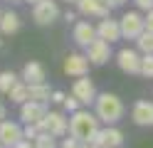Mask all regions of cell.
Here are the masks:
<instances>
[{
    "label": "cell",
    "mask_w": 153,
    "mask_h": 148,
    "mask_svg": "<svg viewBox=\"0 0 153 148\" xmlns=\"http://www.w3.org/2000/svg\"><path fill=\"white\" fill-rule=\"evenodd\" d=\"M99 116L97 114H89L84 111V109H79V111H74L69 116V133L74 138H79L82 143H91L94 138H97V133L101 131L99 128Z\"/></svg>",
    "instance_id": "obj_1"
},
{
    "label": "cell",
    "mask_w": 153,
    "mask_h": 148,
    "mask_svg": "<svg viewBox=\"0 0 153 148\" xmlns=\"http://www.w3.org/2000/svg\"><path fill=\"white\" fill-rule=\"evenodd\" d=\"M123 111H126V109H123V101L111 91H101L97 96V101H94V114H97L99 121L106 123V126L119 123L123 118Z\"/></svg>",
    "instance_id": "obj_2"
},
{
    "label": "cell",
    "mask_w": 153,
    "mask_h": 148,
    "mask_svg": "<svg viewBox=\"0 0 153 148\" xmlns=\"http://www.w3.org/2000/svg\"><path fill=\"white\" fill-rule=\"evenodd\" d=\"M37 126H40V131L52 133L54 138H62V136L69 133V118H67L62 111H50Z\"/></svg>",
    "instance_id": "obj_3"
},
{
    "label": "cell",
    "mask_w": 153,
    "mask_h": 148,
    "mask_svg": "<svg viewBox=\"0 0 153 148\" xmlns=\"http://www.w3.org/2000/svg\"><path fill=\"white\" fill-rule=\"evenodd\" d=\"M119 22H121V35L126 39H138L141 32H146V17H141V13H136V10L123 13Z\"/></svg>",
    "instance_id": "obj_4"
},
{
    "label": "cell",
    "mask_w": 153,
    "mask_h": 148,
    "mask_svg": "<svg viewBox=\"0 0 153 148\" xmlns=\"http://www.w3.org/2000/svg\"><path fill=\"white\" fill-rule=\"evenodd\" d=\"M89 57L87 54H79V52H72V54H67L64 57V62H62V72L67 77H84V74H89Z\"/></svg>",
    "instance_id": "obj_5"
},
{
    "label": "cell",
    "mask_w": 153,
    "mask_h": 148,
    "mask_svg": "<svg viewBox=\"0 0 153 148\" xmlns=\"http://www.w3.org/2000/svg\"><path fill=\"white\" fill-rule=\"evenodd\" d=\"M72 94L82 101V106H89L97 101V86H94V82L89 79V74H84V77H76L74 79V84H72Z\"/></svg>",
    "instance_id": "obj_6"
},
{
    "label": "cell",
    "mask_w": 153,
    "mask_h": 148,
    "mask_svg": "<svg viewBox=\"0 0 153 148\" xmlns=\"http://www.w3.org/2000/svg\"><path fill=\"white\" fill-rule=\"evenodd\" d=\"M62 13H59V7H57V3L54 0H40L37 5H32V20L37 25H52L57 17H59Z\"/></svg>",
    "instance_id": "obj_7"
},
{
    "label": "cell",
    "mask_w": 153,
    "mask_h": 148,
    "mask_svg": "<svg viewBox=\"0 0 153 148\" xmlns=\"http://www.w3.org/2000/svg\"><path fill=\"white\" fill-rule=\"evenodd\" d=\"M141 54L131 47H121L116 52V64L123 74H141Z\"/></svg>",
    "instance_id": "obj_8"
},
{
    "label": "cell",
    "mask_w": 153,
    "mask_h": 148,
    "mask_svg": "<svg viewBox=\"0 0 153 148\" xmlns=\"http://www.w3.org/2000/svg\"><path fill=\"white\" fill-rule=\"evenodd\" d=\"M84 49H87L84 54L89 57V62L97 64V67L106 64L109 59H111V42H106V39H101V37H97L89 47H84Z\"/></svg>",
    "instance_id": "obj_9"
},
{
    "label": "cell",
    "mask_w": 153,
    "mask_h": 148,
    "mask_svg": "<svg viewBox=\"0 0 153 148\" xmlns=\"http://www.w3.org/2000/svg\"><path fill=\"white\" fill-rule=\"evenodd\" d=\"M97 37H99L97 25L87 22V20H76V22H74V27H72V39H74L79 47H89Z\"/></svg>",
    "instance_id": "obj_10"
},
{
    "label": "cell",
    "mask_w": 153,
    "mask_h": 148,
    "mask_svg": "<svg viewBox=\"0 0 153 148\" xmlns=\"http://www.w3.org/2000/svg\"><path fill=\"white\" fill-rule=\"evenodd\" d=\"M76 10H79V15L84 17H109L111 15V5L106 3V0H79L76 3Z\"/></svg>",
    "instance_id": "obj_11"
},
{
    "label": "cell",
    "mask_w": 153,
    "mask_h": 148,
    "mask_svg": "<svg viewBox=\"0 0 153 148\" xmlns=\"http://www.w3.org/2000/svg\"><path fill=\"white\" fill-rule=\"evenodd\" d=\"M50 114L47 111V104L45 101H25V104H20V121L22 123H40L42 118Z\"/></svg>",
    "instance_id": "obj_12"
},
{
    "label": "cell",
    "mask_w": 153,
    "mask_h": 148,
    "mask_svg": "<svg viewBox=\"0 0 153 148\" xmlns=\"http://www.w3.org/2000/svg\"><path fill=\"white\" fill-rule=\"evenodd\" d=\"M25 138V128L15 121H0V143L5 148H13Z\"/></svg>",
    "instance_id": "obj_13"
},
{
    "label": "cell",
    "mask_w": 153,
    "mask_h": 148,
    "mask_svg": "<svg viewBox=\"0 0 153 148\" xmlns=\"http://www.w3.org/2000/svg\"><path fill=\"white\" fill-rule=\"evenodd\" d=\"M131 121L136 126H153V101L138 99L131 106Z\"/></svg>",
    "instance_id": "obj_14"
},
{
    "label": "cell",
    "mask_w": 153,
    "mask_h": 148,
    "mask_svg": "<svg viewBox=\"0 0 153 148\" xmlns=\"http://www.w3.org/2000/svg\"><path fill=\"white\" fill-rule=\"evenodd\" d=\"M91 143H97L101 148H119L123 143V133L116 126H106V128H101V131L97 133V138H94Z\"/></svg>",
    "instance_id": "obj_15"
},
{
    "label": "cell",
    "mask_w": 153,
    "mask_h": 148,
    "mask_svg": "<svg viewBox=\"0 0 153 148\" xmlns=\"http://www.w3.org/2000/svg\"><path fill=\"white\" fill-rule=\"evenodd\" d=\"M22 82L27 84H45V79H47V69L42 62H35V59H30L25 67H22V74H20Z\"/></svg>",
    "instance_id": "obj_16"
},
{
    "label": "cell",
    "mask_w": 153,
    "mask_h": 148,
    "mask_svg": "<svg viewBox=\"0 0 153 148\" xmlns=\"http://www.w3.org/2000/svg\"><path fill=\"white\" fill-rule=\"evenodd\" d=\"M97 32L101 39H106V42H116V39H121V22L119 20H111V17H101L99 25H97Z\"/></svg>",
    "instance_id": "obj_17"
},
{
    "label": "cell",
    "mask_w": 153,
    "mask_h": 148,
    "mask_svg": "<svg viewBox=\"0 0 153 148\" xmlns=\"http://www.w3.org/2000/svg\"><path fill=\"white\" fill-rule=\"evenodd\" d=\"M20 15L15 13V10H5L3 17H0V32L3 35H15L17 30H20Z\"/></svg>",
    "instance_id": "obj_18"
},
{
    "label": "cell",
    "mask_w": 153,
    "mask_h": 148,
    "mask_svg": "<svg viewBox=\"0 0 153 148\" xmlns=\"http://www.w3.org/2000/svg\"><path fill=\"white\" fill-rule=\"evenodd\" d=\"M7 96H10L13 104H25V101H30V84L20 79V82L10 89V94H7Z\"/></svg>",
    "instance_id": "obj_19"
},
{
    "label": "cell",
    "mask_w": 153,
    "mask_h": 148,
    "mask_svg": "<svg viewBox=\"0 0 153 148\" xmlns=\"http://www.w3.org/2000/svg\"><path fill=\"white\" fill-rule=\"evenodd\" d=\"M30 99L32 101H52V91L47 84H30Z\"/></svg>",
    "instance_id": "obj_20"
},
{
    "label": "cell",
    "mask_w": 153,
    "mask_h": 148,
    "mask_svg": "<svg viewBox=\"0 0 153 148\" xmlns=\"http://www.w3.org/2000/svg\"><path fill=\"white\" fill-rule=\"evenodd\" d=\"M20 82L15 72H0V94H10V89Z\"/></svg>",
    "instance_id": "obj_21"
},
{
    "label": "cell",
    "mask_w": 153,
    "mask_h": 148,
    "mask_svg": "<svg viewBox=\"0 0 153 148\" xmlns=\"http://www.w3.org/2000/svg\"><path fill=\"white\" fill-rule=\"evenodd\" d=\"M136 47L141 49L143 54H153V32H141V37L136 39Z\"/></svg>",
    "instance_id": "obj_22"
},
{
    "label": "cell",
    "mask_w": 153,
    "mask_h": 148,
    "mask_svg": "<svg viewBox=\"0 0 153 148\" xmlns=\"http://www.w3.org/2000/svg\"><path fill=\"white\" fill-rule=\"evenodd\" d=\"M35 148H59V143H57V138L52 136V133H40L35 138Z\"/></svg>",
    "instance_id": "obj_23"
},
{
    "label": "cell",
    "mask_w": 153,
    "mask_h": 148,
    "mask_svg": "<svg viewBox=\"0 0 153 148\" xmlns=\"http://www.w3.org/2000/svg\"><path fill=\"white\" fill-rule=\"evenodd\" d=\"M141 74L146 79H153V54H143V59H141Z\"/></svg>",
    "instance_id": "obj_24"
},
{
    "label": "cell",
    "mask_w": 153,
    "mask_h": 148,
    "mask_svg": "<svg viewBox=\"0 0 153 148\" xmlns=\"http://www.w3.org/2000/svg\"><path fill=\"white\" fill-rule=\"evenodd\" d=\"M62 106H64V109H67V111H69V114H74V111H79L82 101H79V99H76L74 94H69V96L64 99V104H62Z\"/></svg>",
    "instance_id": "obj_25"
},
{
    "label": "cell",
    "mask_w": 153,
    "mask_h": 148,
    "mask_svg": "<svg viewBox=\"0 0 153 148\" xmlns=\"http://www.w3.org/2000/svg\"><path fill=\"white\" fill-rule=\"evenodd\" d=\"M59 148H84V143L79 141V138H74V136L69 133L67 138H62V143H59Z\"/></svg>",
    "instance_id": "obj_26"
},
{
    "label": "cell",
    "mask_w": 153,
    "mask_h": 148,
    "mask_svg": "<svg viewBox=\"0 0 153 148\" xmlns=\"http://www.w3.org/2000/svg\"><path fill=\"white\" fill-rule=\"evenodd\" d=\"M136 3L138 10H143V13H148V10H153V0H133Z\"/></svg>",
    "instance_id": "obj_27"
},
{
    "label": "cell",
    "mask_w": 153,
    "mask_h": 148,
    "mask_svg": "<svg viewBox=\"0 0 153 148\" xmlns=\"http://www.w3.org/2000/svg\"><path fill=\"white\" fill-rule=\"evenodd\" d=\"M64 99H67L64 91H59V89H57V91H52V104H64Z\"/></svg>",
    "instance_id": "obj_28"
},
{
    "label": "cell",
    "mask_w": 153,
    "mask_h": 148,
    "mask_svg": "<svg viewBox=\"0 0 153 148\" xmlns=\"http://www.w3.org/2000/svg\"><path fill=\"white\" fill-rule=\"evenodd\" d=\"M13 148H35V141H30V138H22V141L15 143Z\"/></svg>",
    "instance_id": "obj_29"
},
{
    "label": "cell",
    "mask_w": 153,
    "mask_h": 148,
    "mask_svg": "<svg viewBox=\"0 0 153 148\" xmlns=\"http://www.w3.org/2000/svg\"><path fill=\"white\" fill-rule=\"evenodd\" d=\"M146 30H148V32H153V10H148V13H146Z\"/></svg>",
    "instance_id": "obj_30"
},
{
    "label": "cell",
    "mask_w": 153,
    "mask_h": 148,
    "mask_svg": "<svg viewBox=\"0 0 153 148\" xmlns=\"http://www.w3.org/2000/svg\"><path fill=\"white\" fill-rule=\"evenodd\" d=\"M64 20H67V22H76V15H74V13H69V10H67V13H64Z\"/></svg>",
    "instance_id": "obj_31"
},
{
    "label": "cell",
    "mask_w": 153,
    "mask_h": 148,
    "mask_svg": "<svg viewBox=\"0 0 153 148\" xmlns=\"http://www.w3.org/2000/svg\"><path fill=\"white\" fill-rule=\"evenodd\" d=\"M106 3H109L111 7H121L123 3H126V0H106Z\"/></svg>",
    "instance_id": "obj_32"
},
{
    "label": "cell",
    "mask_w": 153,
    "mask_h": 148,
    "mask_svg": "<svg viewBox=\"0 0 153 148\" xmlns=\"http://www.w3.org/2000/svg\"><path fill=\"white\" fill-rule=\"evenodd\" d=\"M84 148H101V146H97V143H84Z\"/></svg>",
    "instance_id": "obj_33"
},
{
    "label": "cell",
    "mask_w": 153,
    "mask_h": 148,
    "mask_svg": "<svg viewBox=\"0 0 153 148\" xmlns=\"http://www.w3.org/2000/svg\"><path fill=\"white\" fill-rule=\"evenodd\" d=\"M22 3H30V5H37V3H40V0H22Z\"/></svg>",
    "instance_id": "obj_34"
},
{
    "label": "cell",
    "mask_w": 153,
    "mask_h": 148,
    "mask_svg": "<svg viewBox=\"0 0 153 148\" xmlns=\"http://www.w3.org/2000/svg\"><path fill=\"white\" fill-rule=\"evenodd\" d=\"M67 3H72V5H76V3H79V0H67Z\"/></svg>",
    "instance_id": "obj_35"
},
{
    "label": "cell",
    "mask_w": 153,
    "mask_h": 148,
    "mask_svg": "<svg viewBox=\"0 0 153 148\" xmlns=\"http://www.w3.org/2000/svg\"><path fill=\"white\" fill-rule=\"evenodd\" d=\"M7 3H22V0H7Z\"/></svg>",
    "instance_id": "obj_36"
},
{
    "label": "cell",
    "mask_w": 153,
    "mask_h": 148,
    "mask_svg": "<svg viewBox=\"0 0 153 148\" xmlns=\"http://www.w3.org/2000/svg\"><path fill=\"white\" fill-rule=\"evenodd\" d=\"M3 45H5V42H3V37H0V49H3Z\"/></svg>",
    "instance_id": "obj_37"
},
{
    "label": "cell",
    "mask_w": 153,
    "mask_h": 148,
    "mask_svg": "<svg viewBox=\"0 0 153 148\" xmlns=\"http://www.w3.org/2000/svg\"><path fill=\"white\" fill-rule=\"evenodd\" d=\"M0 148H5V146H3V143H0Z\"/></svg>",
    "instance_id": "obj_38"
},
{
    "label": "cell",
    "mask_w": 153,
    "mask_h": 148,
    "mask_svg": "<svg viewBox=\"0 0 153 148\" xmlns=\"http://www.w3.org/2000/svg\"><path fill=\"white\" fill-rule=\"evenodd\" d=\"M119 148H123V146H119Z\"/></svg>",
    "instance_id": "obj_39"
}]
</instances>
